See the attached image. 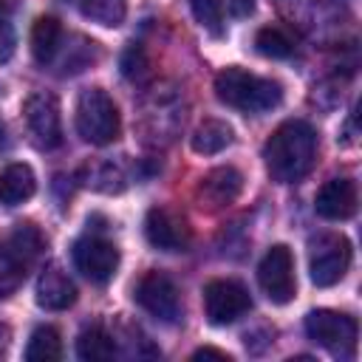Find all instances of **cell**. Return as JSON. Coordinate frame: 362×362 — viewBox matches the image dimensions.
<instances>
[{"label":"cell","instance_id":"1","mask_svg":"<svg viewBox=\"0 0 362 362\" xmlns=\"http://www.w3.org/2000/svg\"><path fill=\"white\" fill-rule=\"evenodd\" d=\"M314 156H317V133L303 119L283 122L269 136V141L263 147L266 173L277 184H294V181H300L311 170Z\"/></svg>","mask_w":362,"mask_h":362},{"label":"cell","instance_id":"2","mask_svg":"<svg viewBox=\"0 0 362 362\" xmlns=\"http://www.w3.org/2000/svg\"><path fill=\"white\" fill-rule=\"evenodd\" d=\"M215 96L243 113H266L280 105L283 88L274 79L255 76L243 68H223L215 76Z\"/></svg>","mask_w":362,"mask_h":362},{"label":"cell","instance_id":"3","mask_svg":"<svg viewBox=\"0 0 362 362\" xmlns=\"http://www.w3.org/2000/svg\"><path fill=\"white\" fill-rule=\"evenodd\" d=\"M122 122L116 102L102 88H85L76 99V133L96 147H105L119 139Z\"/></svg>","mask_w":362,"mask_h":362},{"label":"cell","instance_id":"4","mask_svg":"<svg viewBox=\"0 0 362 362\" xmlns=\"http://www.w3.org/2000/svg\"><path fill=\"white\" fill-rule=\"evenodd\" d=\"M305 334H308V339H314L328 354L348 359V356H354L359 328H356V320L342 314V311L317 308L305 317Z\"/></svg>","mask_w":362,"mask_h":362},{"label":"cell","instance_id":"5","mask_svg":"<svg viewBox=\"0 0 362 362\" xmlns=\"http://www.w3.org/2000/svg\"><path fill=\"white\" fill-rule=\"evenodd\" d=\"M351 266V243L342 235H320L311 240L308 249V272L311 283L328 288L345 277Z\"/></svg>","mask_w":362,"mask_h":362},{"label":"cell","instance_id":"6","mask_svg":"<svg viewBox=\"0 0 362 362\" xmlns=\"http://www.w3.org/2000/svg\"><path fill=\"white\" fill-rule=\"evenodd\" d=\"M257 283L274 305H286L294 300L297 277H294V255L288 246L277 243L263 255L257 266Z\"/></svg>","mask_w":362,"mask_h":362},{"label":"cell","instance_id":"7","mask_svg":"<svg viewBox=\"0 0 362 362\" xmlns=\"http://www.w3.org/2000/svg\"><path fill=\"white\" fill-rule=\"evenodd\" d=\"M23 116L28 136L34 139L37 147L54 150L62 144V119H59V102L48 90H34L23 102Z\"/></svg>","mask_w":362,"mask_h":362},{"label":"cell","instance_id":"8","mask_svg":"<svg viewBox=\"0 0 362 362\" xmlns=\"http://www.w3.org/2000/svg\"><path fill=\"white\" fill-rule=\"evenodd\" d=\"M133 297H136V303H139L150 317H156L158 322L173 325V322H178L181 314H184L178 288H175V283H173L164 272H147V274L136 283Z\"/></svg>","mask_w":362,"mask_h":362},{"label":"cell","instance_id":"9","mask_svg":"<svg viewBox=\"0 0 362 362\" xmlns=\"http://www.w3.org/2000/svg\"><path fill=\"white\" fill-rule=\"evenodd\" d=\"M252 308V297L238 280H209L204 286V314L212 325H229Z\"/></svg>","mask_w":362,"mask_h":362},{"label":"cell","instance_id":"10","mask_svg":"<svg viewBox=\"0 0 362 362\" xmlns=\"http://www.w3.org/2000/svg\"><path fill=\"white\" fill-rule=\"evenodd\" d=\"M74 266L90 283H107L119 269V249L102 235H85L74 243Z\"/></svg>","mask_w":362,"mask_h":362},{"label":"cell","instance_id":"11","mask_svg":"<svg viewBox=\"0 0 362 362\" xmlns=\"http://www.w3.org/2000/svg\"><path fill=\"white\" fill-rule=\"evenodd\" d=\"M144 235H147L150 246H156L161 252H184L192 240V229H189L187 218L167 206H153L147 212Z\"/></svg>","mask_w":362,"mask_h":362},{"label":"cell","instance_id":"12","mask_svg":"<svg viewBox=\"0 0 362 362\" xmlns=\"http://www.w3.org/2000/svg\"><path fill=\"white\" fill-rule=\"evenodd\" d=\"M243 189V175L235 170V167H215L209 170L201 181H198V189H195V198H198V206L201 209H223L229 206Z\"/></svg>","mask_w":362,"mask_h":362},{"label":"cell","instance_id":"13","mask_svg":"<svg viewBox=\"0 0 362 362\" xmlns=\"http://www.w3.org/2000/svg\"><path fill=\"white\" fill-rule=\"evenodd\" d=\"M314 212L325 221H348L356 212V184L351 178H328L314 198Z\"/></svg>","mask_w":362,"mask_h":362},{"label":"cell","instance_id":"14","mask_svg":"<svg viewBox=\"0 0 362 362\" xmlns=\"http://www.w3.org/2000/svg\"><path fill=\"white\" fill-rule=\"evenodd\" d=\"M76 303V286L59 266H45L37 280V305L45 311H65Z\"/></svg>","mask_w":362,"mask_h":362},{"label":"cell","instance_id":"15","mask_svg":"<svg viewBox=\"0 0 362 362\" xmlns=\"http://www.w3.org/2000/svg\"><path fill=\"white\" fill-rule=\"evenodd\" d=\"M37 192V175L28 164L14 161L8 167H3L0 173V204L3 206H17L23 201H28Z\"/></svg>","mask_w":362,"mask_h":362},{"label":"cell","instance_id":"16","mask_svg":"<svg viewBox=\"0 0 362 362\" xmlns=\"http://www.w3.org/2000/svg\"><path fill=\"white\" fill-rule=\"evenodd\" d=\"M62 25L57 17L45 14V17H37L34 28H31V54L40 65H51L54 57L59 54V45H62Z\"/></svg>","mask_w":362,"mask_h":362},{"label":"cell","instance_id":"17","mask_svg":"<svg viewBox=\"0 0 362 362\" xmlns=\"http://www.w3.org/2000/svg\"><path fill=\"white\" fill-rule=\"evenodd\" d=\"M232 127L226 124V122H221V119H204L195 130H192V136H189V144H192V150L198 153V156H215V153H221V150H226L229 144H232Z\"/></svg>","mask_w":362,"mask_h":362},{"label":"cell","instance_id":"18","mask_svg":"<svg viewBox=\"0 0 362 362\" xmlns=\"http://www.w3.org/2000/svg\"><path fill=\"white\" fill-rule=\"evenodd\" d=\"M113 354H116V342L99 325L85 328L76 337V356L85 359V362H105V359H113Z\"/></svg>","mask_w":362,"mask_h":362},{"label":"cell","instance_id":"19","mask_svg":"<svg viewBox=\"0 0 362 362\" xmlns=\"http://www.w3.org/2000/svg\"><path fill=\"white\" fill-rule=\"evenodd\" d=\"M28 362H57L62 356V339L57 334V328L51 325H37L28 337V345H25V354H23Z\"/></svg>","mask_w":362,"mask_h":362},{"label":"cell","instance_id":"20","mask_svg":"<svg viewBox=\"0 0 362 362\" xmlns=\"http://www.w3.org/2000/svg\"><path fill=\"white\" fill-rule=\"evenodd\" d=\"M8 249L17 255V260L23 266H28V263H34L42 255L45 238H42V232L34 223H17V229L11 232V246Z\"/></svg>","mask_w":362,"mask_h":362},{"label":"cell","instance_id":"21","mask_svg":"<svg viewBox=\"0 0 362 362\" xmlns=\"http://www.w3.org/2000/svg\"><path fill=\"white\" fill-rule=\"evenodd\" d=\"M255 48H257L263 57H269V59H286V57L294 54L291 37H288L283 28H277V25H263V28L255 34Z\"/></svg>","mask_w":362,"mask_h":362},{"label":"cell","instance_id":"22","mask_svg":"<svg viewBox=\"0 0 362 362\" xmlns=\"http://www.w3.org/2000/svg\"><path fill=\"white\" fill-rule=\"evenodd\" d=\"M79 8L88 20L99 23V25H119L124 20V11H127V3L124 0H79Z\"/></svg>","mask_w":362,"mask_h":362},{"label":"cell","instance_id":"23","mask_svg":"<svg viewBox=\"0 0 362 362\" xmlns=\"http://www.w3.org/2000/svg\"><path fill=\"white\" fill-rule=\"evenodd\" d=\"M189 8L204 31L212 37L223 34V0H189Z\"/></svg>","mask_w":362,"mask_h":362},{"label":"cell","instance_id":"24","mask_svg":"<svg viewBox=\"0 0 362 362\" xmlns=\"http://www.w3.org/2000/svg\"><path fill=\"white\" fill-rule=\"evenodd\" d=\"M25 277V266L17 260V255L0 243V297H8L17 291V286Z\"/></svg>","mask_w":362,"mask_h":362},{"label":"cell","instance_id":"25","mask_svg":"<svg viewBox=\"0 0 362 362\" xmlns=\"http://www.w3.org/2000/svg\"><path fill=\"white\" fill-rule=\"evenodd\" d=\"M119 68L122 74L130 79V82H144L150 76V59H147V51L139 45V42H130L122 57H119Z\"/></svg>","mask_w":362,"mask_h":362},{"label":"cell","instance_id":"26","mask_svg":"<svg viewBox=\"0 0 362 362\" xmlns=\"http://www.w3.org/2000/svg\"><path fill=\"white\" fill-rule=\"evenodd\" d=\"M14 45H17V40H14V28L8 25V20H0V65L11 59Z\"/></svg>","mask_w":362,"mask_h":362},{"label":"cell","instance_id":"27","mask_svg":"<svg viewBox=\"0 0 362 362\" xmlns=\"http://www.w3.org/2000/svg\"><path fill=\"white\" fill-rule=\"evenodd\" d=\"M229 8L238 17H249L255 11V0H229Z\"/></svg>","mask_w":362,"mask_h":362},{"label":"cell","instance_id":"28","mask_svg":"<svg viewBox=\"0 0 362 362\" xmlns=\"http://www.w3.org/2000/svg\"><path fill=\"white\" fill-rule=\"evenodd\" d=\"M192 359H226L229 362V354L226 351H218V348H198L192 354Z\"/></svg>","mask_w":362,"mask_h":362},{"label":"cell","instance_id":"29","mask_svg":"<svg viewBox=\"0 0 362 362\" xmlns=\"http://www.w3.org/2000/svg\"><path fill=\"white\" fill-rule=\"evenodd\" d=\"M6 17H8V3L0 0V20H6Z\"/></svg>","mask_w":362,"mask_h":362},{"label":"cell","instance_id":"30","mask_svg":"<svg viewBox=\"0 0 362 362\" xmlns=\"http://www.w3.org/2000/svg\"><path fill=\"white\" fill-rule=\"evenodd\" d=\"M6 144V130H3V124H0V147Z\"/></svg>","mask_w":362,"mask_h":362}]
</instances>
